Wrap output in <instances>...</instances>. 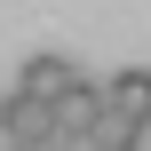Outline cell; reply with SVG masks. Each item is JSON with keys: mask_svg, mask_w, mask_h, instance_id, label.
Here are the masks:
<instances>
[{"mask_svg": "<svg viewBox=\"0 0 151 151\" xmlns=\"http://www.w3.org/2000/svg\"><path fill=\"white\" fill-rule=\"evenodd\" d=\"M104 104H111L119 119H135V127H151V72H143V64L111 72V80H104Z\"/></svg>", "mask_w": 151, "mask_h": 151, "instance_id": "cell-1", "label": "cell"}, {"mask_svg": "<svg viewBox=\"0 0 151 151\" xmlns=\"http://www.w3.org/2000/svg\"><path fill=\"white\" fill-rule=\"evenodd\" d=\"M64 151H104V135L88 127V135H64Z\"/></svg>", "mask_w": 151, "mask_h": 151, "instance_id": "cell-4", "label": "cell"}, {"mask_svg": "<svg viewBox=\"0 0 151 151\" xmlns=\"http://www.w3.org/2000/svg\"><path fill=\"white\" fill-rule=\"evenodd\" d=\"M72 80H80V72H72L64 56H32V64L16 72V88H24V96H40V104H56V96H64Z\"/></svg>", "mask_w": 151, "mask_h": 151, "instance_id": "cell-3", "label": "cell"}, {"mask_svg": "<svg viewBox=\"0 0 151 151\" xmlns=\"http://www.w3.org/2000/svg\"><path fill=\"white\" fill-rule=\"evenodd\" d=\"M96 119H104V88H96V80H72V88L56 96V127H64V135H88Z\"/></svg>", "mask_w": 151, "mask_h": 151, "instance_id": "cell-2", "label": "cell"}]
</instances>
